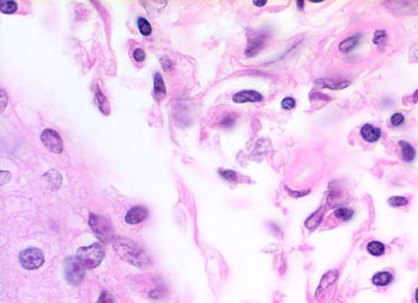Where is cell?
Returning a JSON list of instances; mask_svg holds the SVG:
<instances>
[{
    "mask_svg": "<svg viewBox=\"0 0 418 303\" xmlns=\"http://www.w3.org/2000/svg\"><path fill=\"white\" fill-rule=\"evenodd\" d=\"M263 46V41L262 40H255L253 42H251L250 44H248L247 49H246V55L247 56H253L257 53L259 52V49H261V47Z\"/></svg>",
    "mask_w": 418,
    "mask_h": 303,
    "instance_id": "obj_18",
    "label": "cell"
},
{
    "mask_svg": "<svg viewBox=\"0 0 418 303\" xmlns=\"http://www.w3.org/2000/svg\"><path fill=\"white\" fill-rule=\"evenodd\" d=\"M416 93H417V94H418V91H417V92H416ZM417 100H418V97H417V98H415V102H417Z\"/></svg>",
    "mask_w": 418,
    "mask_h": 303,
    "instance_id": "obj_32",
    "label": "cell"
},
{
    "mask_svg": "<svg viewBox=\"0 0 418 303\" xmlns=\"http://www.w3.org/2000/svg\"><path fill=\"white\" fill-rule=\"evenodd\" d=\"M361 136L367 142H377L381 136V130L371 124H366L361 128Z\"/></svg>",
    "mask_w": 418,
    "mask_h": 303,
    "instance_id": "obj_9",
    "label": "cell"
},
{
    "mask_svg": "<svg viewBox=\"0 0 418 303\" xmlns=\"http://www.w3.org/2000/svg\"><path fill=\"white\" fill-rule=\"evenodd\" d=\"M298 5L300 6V8H302V6H304V1H298Z\"/></svg>",
    "mask_w": 418,
    "mask_h": 303,
    "instance_id": "obj_30",
    "label": "cell"
},
{
    "mask_svg": "<svg viewBox=\"0 0 418 303\" xmlns=\"http://www.w3.org/2000/svg\"><path fill=\"white\" fill-rule=\"evenodd\" d=\"M148 216V212L146 208L143 207H134L127 212L126 215V222L129 224H137L142 222L146 220Z\"/></svg>",
    "mask_w": 418,
    "mask_h": 303,
    "instance_id": "obj_8",
    "label": "cell"
},
{
    "mask_svg": "<svg viewBox=\"0 0 418 303\" xmlns=\"http://www.w3.org/2000/svg\"><path fill=\"white\" fill-rule=\"evenodd\" d=\"M17 8H18V5L13 0H1L0 1V10H1L2 13H7V15L15 13Z\"/></svg>",
    "mask_w": 418,
    "mask_h": 303,
    "instance_id": "obj_13",
    "label": "cell"
},
{
    "mask_svg": "<svg viewBox=\"0 0 418 303\" xmlns=\"http://www.w3.org/2000/svg\"><path fill=\"white\" fill-rule=\"evenodd\" d=\"M392 274L389 272H378L373 276L372 282L373 284L377 285V287H385V285L389 284L392 282Z\"/></svg>",
    "mask_w": 418,
    "mask_h": 303,
    "instance_id": "obj_11",
    "label": "cell"
},
{
    "mask_svg": "<svg viewBox=\"0 0 418 303\" xmlns=\"http://www.w3.org/2000/svg\"><path fill=\"white\" fill-rule=\"evenodd\" d=\"M89 223L90 227L92 228V231L95 232L96 237L101 241L106 243L109 242L110 240H112V226L105 217H102V216H98L96 214H91L90 215Z\"/></svg>",
    "mask_w": 418,
    "mask_h": 303,
    "instance_id": "obj_3",
    "label": "cell"
},
{
    "mask_svg": "<svg viewBox=\"0 0 418 303\" xmlns=\"http://www.w3.org/2000/svg\"><path fill=\"white\" fill-rule=\"evenodd\" d=\"M233 123H234V120L230 119V117H226V119L222 121V125H224V127H230V125H232Z\"/></svg>",
    "mask_w": 418,
    "mask_h": 303,
    "instance_id": "obj_27",
    "label": "cell"
},
{
    "mask_svg": "<svg viewBox=\"0 0 418 303\" xmlns=\"http://www.w3.org/2000/svg\"><path fill=\"white\" fill-rule=\"evenodd\" d=\"M84 266L81 265L80 262L77 259V257L67 258L65 262V274H66V279L69 280L70 284L77 285L84 278Z\"/></svg>",
    "mask_w": 418,
    "mask_h": 303,
    "instance_id": "obj_5",
    "label": "cell"
},
{
    "mask_svg": "<svg viewBox=\"0 0 418 303\" xmlns=\"http://www.w3.org/2000/svg\"><path fill=\"white\" fill-rule=\"evenodd\" d=\"M403 122H404V116L402 114H399V112H397V114H394L393 116L391 117V123L392 125H394V127H399Z\"/></svg>",
    "mask_w": 418,
    "mask_h": 303,
    "instance_id": "obj_21",
    "label": "cell"
},
{
    "mask_svg": "<svg viewBox=\"0 0 418 303\" xmlns=\"http://www.w3.org/2000/svg\"><path fill=\"white\" fill-rule=\"evenodd\" d=\"M263 99L261 93L252 91V90H245V91H240L233 96V102L237 104L243 103H258Z\"/></svg>",
    "mask_w": 418,
    "mask_h": 303,
    "instance_id": "obj_7",
    "label": "cell"
},
{
    "mask_svg": "<svg viewBox=\"0 0 418 303\" xmlns=\"http://www.w3.org/2000/svg\"><path fill=\"white\" fill-rule=\"evenodd\" d=\"M416 301H417V303H418V289L416 290Z\"/></svg>",
    "mask_w": 418,
    "mask_h": 303,
    "instance_id": "obj_31",
    "label": "cell"
},
{
    "mask_svg": "<svg viewBox=\"0 0 418 303\" xmlns=\"http://www.w3.org/2000/svg\"><path fill=\"white\" fill-rule=\"evenodd\" d=\"M367 249H368V252L372 255L379 257V255H383V252H385V246H383L381 242H379V241H373V242L368 243Z\"/></svg>",
    "mask_w": 418,
    "mask_h": 303,
    "instance_id": "obj_14",
    "label": "cell"
},
{
    "mask_svg": "<svg viewBox=\"0 0 418 303\" xmlns=\"http://www.w3.org/2000/svg\"><path fill=\"white\" fill-rule=\"evenodd\" d=\"M166 93V90H165V85H164V80L162 78V75L159 74V73H155L154 74V98L157 100L163 99L164 96H165Z\"/></svg>",
    "mask_w": 418,
    "mask_h": 303,
    "instance_id": "obj_10",
    "label": "cell"
},
{
    "mask_svg": "<svg viewBox=\"0 0 418 303\" xmlns=\"http://www.w3.org/2000/svg\"><path fill=\"white\" fill-rule=\"evenodd\" d=\"M104 258V251L101 243H92L85 247H80L77 252V259L86 269H93L101 264Z\"/></svg>",
    "mask_w": 418,
    "mask_h": 303,
    "instance_id": "obj_2",
    "label": "cell"
},
{
    "mask_svg": "<svg viewBox=\"0 0 418 303\" xmlns=\"http://www.w3.org/2000/svg\"><path fill=\"white\" fill-rule=\"evenodd\" d=\"M0 176H1V185H4L6 182H8L11 179V175L6 171H1L0 172Z\"/></svg>",
    "mask_w": 418,
    "mask_h": 303,
    "instance_id": "obj_25",
    "label": "cell"
},
{
    "mask_svg": "<svg viewBox=\"0 0 418 303\" xmlns=\"http://www.w3.org/2000/svg\"><path fill=\"white\" fill-rule=\"evenodd\" d=\"M388 203L391 204L392 207H403L408 204V200H406L405 197H399V196H397V197L389 198Z\"/></svg>",
    "mask_w": 418,
    "mask_h": 303,
    "instance_id": "obj_19",
    "label": "cell"
},
{
    "mask_svg": "<svg viewBox=\"0 0 418 303\" xmlns=\"http://www.w3.org/2000/svg\"><path fill=\"white\" fill-rule=\"evenodd\" d=\"M97 303H114V299H112V296L110 295L109 293H106V291H103V293L101 294L100 299H98Z\"/></svg>",
    "mask_w": 418,
    "mask_h": 303,
    "instance_id": "obj_22",
    "label": "cell"
},
{
    "mask_svg": "<svg viewBox=\"0 0 418 303\" xmlns=\"http://www.w3.org/2000/svg\"><path fill=\"white\" fill-rule=\"evenodd\" d=\"M138 27H139L140 32L142 33L143 36L151 35L152 27H151V24L148 23V21L146 18H142V17H139V18H138Z\"/></svg>",
    "mask_w": 418,
    "mask_h": 303,
    "instance_id": "obj_16",
    "label": "cell"
},
{
    "mask_svg": "<svg viewBox=\"0 0 418 303\" xmlns=\"http://www.w3.org/2000/svg\"><path fill=\"white\" fill-rule=\"evenodd\" d=\"M399 146H400V148H402L403 159L408 162L412 161V160L415 159V156H416V152H415L414 147H412L410 144H408V142H405V141H400Z\"/></svg>",
    "mask_w": 418,
    "mask_h": 303,
    "instance_id": "obj_12",
    "label": "cell"
},
{
    "mask_svg": "<svg viewBox=\"0 0 418 303\" xmlns=\"http://www.w3.org/2000/svg\"><path fill=\"white\" fill-rule=\"evenodd\" d=\"M41 140L42 142H43V145L46 146L47 150L52 152V153L59 154L64 150L60 135H59L55 130H53V129H46V130L42 131Z\"/></svg>",
    "mask_w": 418,
    "mask_h": 303,
    "instance_id": "obj_6",
    "label": "cell"
},
{
    "mask_svg": "<svg viewBox=\"0 0 418 303\" xmlns=\"http://www.w3.org/2000/svg\"><path fill=\"white\" fill-rule=\"evenodd\" d=\"M133 56H134V59L138 61V62H141V61H143L146 59V53L143 49L138 48V49L134 50V53H133Z\"/></svg>",
    "mask_w": 418,
    "mask_h": 303,
    "instance_id": "obj_24",
    "label": "cell"
},
{
    "mask_svg": "<svg viewBox=\"0 0 418 303\" xmlns=\"http://www.w3.org/2000/svg\"><path fill=\"white\" fill-rule=\"evenodd\" d=\"M112 242H114L115 249L121 255V258L126 259L128 263L138 266V268H143V266H147L149 264L147 255L143 252V249L134 241L116 237L112 238Z\"/></svg>",
    "mask_w": 418,
    "mask_h": 303,
    "instance_id": "obj_1",
    "label": "cell"
},
{
    "mask_svg": "<svg viewBox=\"0 0 418 303\" xmlns=\"http://www.w3.org/2000/svg\"><path fill=\"white\" fill-rule=\"evenodd\" d=\"M19 260H21L22 266L27 270H35L38 269L44 262V255L42 253L41 249L30 247L24 249L19 255Z\"/></svg>",
    "mask_w": 418,
    "mask_h": 303,
    "instance_id": "obj_4",
    "label": "cell"
},
{
    "mask_svg": "<svg viewBox=\"0 0 418 303\" xmlns=\"http://www.w3.org/2000/svg\"><path fill=\"white\" fill-rule=\"evenodd\" d=\"M386 37V33L383 31H378L375 33V37H374V42L375 43H379V40H385Z\"/></svg>",
    "mask_w": 418,
    "mask_h": 303,
    "instance_id": "obj_26",
    "label": "cell"
},
{
    "mask_svg": "<svg viewBox=\"0 0 418 303\" xmlns=\"http://www.w3.org/2000/svg\"><path fill=\"white\" fill-rule=\"evenodd\" d=\"M335 215L338 218H341V220L349 221L352 217V215H354V212L351 209H348V208H338L335 212Z\"/></svg>",
    "mask_w": 418,
    "mask_h": 303,
    "instance_id": "obj_17",
    "label": "cell"
},
{
    "mask_svg": "<svg viewBox=\"0 0 418 303\" xmlns=\"http://www.w3.org/2000/svg\"><path fill=\"white\" fill-rule=\"evenodd\" d=\"M358 40H360V37H358V36H355V37H350V38H348V40L342 42V43L340 44V49L342 50V52L348 53L357 46Z\"/></svg>",
    "mask_w": 418,
    "mask_h": 303,
    "instance_id": "obj_15",
    "label": "cell"
},
{
    "mask_svg": "<svg viewBox=\"0 0 418 303\" xmlns=\"http://www.w3.org/2000/svg\"><path fill=\"white\" fill-rule=\"evenodd\" d=\"M265 4H267V1H253V5H256V6H264Z\"/></svg>",
    "mask_w": 418,
    "mask_h": 303,
    "instance_id": "obj_29",
    "label": "cell"
},
{
    "mask_svg": "<svg viewBox=\"0 0 418 303\" xmlns=\"http://www.w3.org/2000/svg\"><path fill=\"white\" fill-rule=\"evenodd\" d=\"M281 104H282V108L286 109V110H290V109H293L295 106V100L293 99V98L287 97L282 100Z\"/></svg>",
    "mask_w": 418,
    "mask_h": 303,
    "instance_id": "obj_23",
    "label": "cell"
},
{
    "mask_svg": "<svg viewBox=\"0 0 418 303\" xmlns=\"http://www.w3.org/2000/svg\"><path fill=\"white\" fill-rule=\"evenodd\" d=\"M220 176L222 177V178H225L226 181L228 182H233L236 181L237 175L234 173V171H220Z\"/></svg>",
    "mask_w": 418,
    "mask_h": 303,
    "instance_id": "obj_20",
    "label": "cell"
},
{
    "mask_svg": "<svg viewBox=\"0 0 418 303\" xmlns=\"http://www.w3.org/2000/svg\"><path fill=\"white\" fill-rule=\"evenodd\" d=\"M6 94H5L4 90H1V111H4L5 105H6V99H5Z\"/></svg>",
    "mask_w": 418,
    "mask_h": 303,
    "instance_id": "obj_28",
    "label": "cell"
}]
</instances>
